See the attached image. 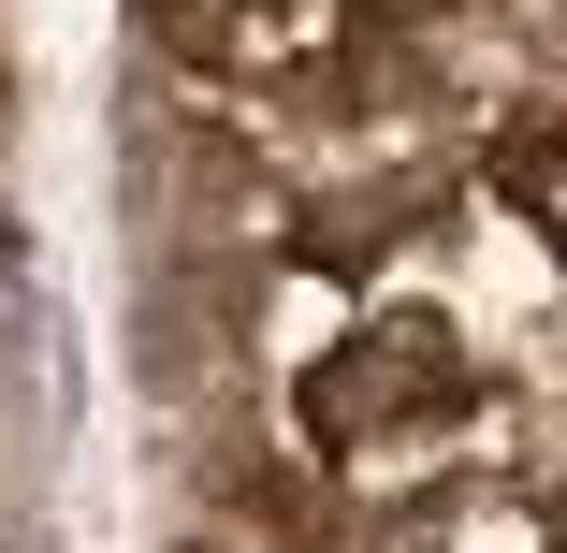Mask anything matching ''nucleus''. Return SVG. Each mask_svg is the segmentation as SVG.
Instances as JSON below:
<instances>
[{"label":"nucleus","mask_w":567,"mask_h":553,"mask_svg":"<svg viewBox=\"0 0 567 553\" xmlns=\"http://www.w3.org/2000/svg\"><path fill=\"white\" fill-rule=\"evenodd\" d=\"M495 190H509V204L538 218V234L567 248V117H524V132L495 146Z\"/></svg>","instance_id":"2"},{"label":"nucleus","mask_w":567,"mask_h":553,"mask_svg":"<svg viewBox=\"0 0 567 553\" xmlns=\"http://www.w3.org/2000/svg\"><path fill=\"white\" fill-rule=\"evenodd\" d=\"M553 553H567V539H553Z\"/></svg>","instance_id":"4"},{"label":"nucleus","mask_w":567,"mask_h":553,"mask_svg":"<svg viewBox=\"0 0 567 553\" xmlns=\"http://www.w3.org/2000/svg\"><path fill=\"white\" fill-rule=\"evenodd\" d=\"M451 408H466V350H451L436 306H393L379 336H350V350L306 379V437H320V452H364V437L451 422Z\"/></svg>","instance_id":"1"},{"label":"nucleus","mask_w":567,"mask_h":553,"mask_svg":"<svg viewBox=\"0 0 567 553\" xmlns=\"http://www.w3.org/2000/svg\"><path fill=\"white\" fill-rule=\"evenodd\" d=\"M189 553H218V539H189Z\"/></svg>","instance_id":"3"}]
</instances>
